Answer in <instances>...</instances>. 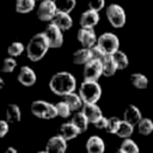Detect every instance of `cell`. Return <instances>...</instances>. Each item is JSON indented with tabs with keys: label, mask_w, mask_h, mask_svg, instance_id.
I'll return each instance as SVG.
<instances>
[{
	"label": "cell",
	"mask_w": 153,
	"mask_h": 153,
	"mask_svg": "<svg viewBox=\"0 0 153 153\" xmlns=\"http://www.w3.org/2000/svg\"><path fill=\"white\" fill-rule=\"evenodd\" d=\"M50 90L57 96H66L69 92L75 91L76 80L72 73L61 71L55 73L49 81Z\"/></svg>",
	"instance_id": "cell-1"
},
{
	"label": "cell",
	"mask_w": 153,
	"mask_h": 153,
	"mask_svg": "<svg viewBox=\"0 0 153 153\" xmlns=\"http://www.w3.org/2000/svg\"><path fill=\"white\" fill-rule=\"evenodd\" d=\"M50 48L49 41L44 32L36 33L31 37L26 45V55L32 62H37L44 57L48 49Z\"/></svg>",
	"instance_id": "cell-2"
},
{
	"label": "cell",
	"mask_w": 153,
	"mask_h": 153,
	"mask_svg": "<svg viewBox=\"0 0 153 153\" xmlns=\"http://www.w3.org/2000/svg\"><path fill=\"white\" fill-rule=\"evenodd\" d=\"M79 94L84 103H97L102 96V87L98 80H84L79 87Z\"/></svg>",
	"instance_id": "cell-3"
},
{
	"label": "cell",
	"mask_w": 153,
	"mask_h": 153,
	"mask_svg": "<svg viewBox=\"0 0 153 153\" xmlns=\"http://www.w3.org/2000/svg\"><path fill=\"white\" fill-rule=\"evenodd\" d=\"M31 112L35 117L42 118V120H53L55 118L57 115V110H56V105L50 104L45 100L38 99V100H33L31 103Z\"/></svg>",
	"instance_id": "cell-4"
},
{
	"label": "cell",
	"mask_w": 153,
	"mask_h": 153,
	"mask_svg": "<svg viewBox=\"0 0 153 153\" xmlns=\"http://www.w3.org/2000/svg\"><path fill=\"white\" fill-rule=\"evenodd\" d=\"M105 14H106L109 23L114 27L120 29V27L124 26L126 20H127V16H126V12H124L122 6H120L117 4H110L105 8Z\"/></svg>",
	"instance_id": "cell-5"
},
{
	"label": "cell",
	"mask_w": 153,
	"mask_h": 153,
	"mask_svg": "<svg viewBox=\"0 0 153 153\" xmlns=\"http://www.w3.org/2000/svg\"><path fill=\"white\" fill-rule=\"evenodd\" d=\"M97 44L106 53V54H114L120 48V41L118 37L112 32H104L102 33L98 39Z\"/></svg>",
	"instance_id": "cell-6"
},
{
	"label": "cell",
	"mask_w": 153,
	"mask_h": 153,
	"mask_svg": "<svg viewBox=\"0 0 153 153\" xmlns=\"http://www.w3.org/2000/svg\"><path fill=\"white\" fill-rule=\"evenodd\" d=\"M84 80H98L103 75V63L99 60L91 59L84 65Z\"/></svg>",
	"instance_id": "cell-7"
},
{
	"label": "cell",
	"mask_w": 153,
	"mask_h": 153,
	"mask_svg": "<svg viewBox=\"0 0 153 153\" xmlns=\"http://www.w3.org/2000/svg\"><path fill=\"white\" fill-rule=\"evenodd\" d=\"M44 33L49 41L50 48H60L63 44V33L62 30L55 25L53 22H49V24L47 25Z\"/></svg>",
	"instance_id": "cell-8"
},
{
	"label": "cell",
	"mask_w": 153,
	"mask_h": 153,
	"mask_svg": "<svg viewBox=\"0 0 153 153\" xmlns=\"http://www.w3.org/2000/svg\"><path fill=\"white\" fill-rule=\"evenodd\" d=\"M56 12H57V8L55 6L54 0L39 1L38 8H37V16H38V19H41L42 22H51Z\"/></svg>",
	"instance_id": "cell-9"
},
{
	"label": "cell",
	"mask_w": 153,
	"mask_h": 153,
	"mask_svg": "<svg viewBox=\"0 0 153 153\" xmlns=\"http://www.w3.org/2000/svg\"><path fill=\"white\" fill-rule=\"evenodd\" d=\"M76 38L80 42V44L82 47H86V48H91L92 45H94L97 43V39H98L93 27H84V26H81L78 30Z\"/></svg>",
	"instance_id": "cell-10"
},
{
	"label": "cell",
	"mask_w": 153,
	"mask_h": 153,
	"mask_svg": "<svg viewBox=\"0 0 153 153\" xmlns=\"http://www.w3.org/2000/svg\"><path fill=\"white\" fill-rule=\"evenodd\" d=\"M67 149V140L62 135H55L51 136L45 146V152L51 153H63Z\"/></svg>",
	"instance_id": "cell-11"
},
{
	"label": "cell",
	"mask_w": 153,
	"mask_h": 153,
	"mask_svg": "<svg viewBox=\"0 0 153 153\" xmlns=\"http://www.w3.org/2000/svg\"><path fill=\"white\" fill-rule=\"evenodd\" d=\"M17 79H18V81H19L23 86H26V87L32 86V85L36 82V80H37L36 73L33 72V69H31V68L27 67V66L20 67L19 73H18V75H17Z\"/></svg>",
	"instance_id": "cell-12"
},
{
	"label": "cell",
	"mask_w": 153,
	"mask_h": 153,
	"mask_svg": "<svg viewBox=\"0 0 153 153\" xmlns=\"http://www.w3.org/2000/svg\"><path fill=\"white\" fill-rule=\"evenodd\" d=\"M99 12L94 10H86L80 16V25L84 27H94L99 23Z\"/></svg>",
	"instance_id": "cell-13"
},
{
	"label": "cell",
	"mask_w": 153,
	"mask_h": 153,
	"mask_svg": "<svg viewBox=\"0 0 153 153\" xmlns=\"http://www.w3.org/2000/svg\"><path fill=\"white\" fill-rule=\"evenodd\" d=\"M51 22L55 25H57L62 31L69 30L73 25V19H72L71 14L68 12H62V11H57Z\"/></svg>",
	"instance_id": "cell-14"
},
{
	"label": "cell",
	"mask_w": 153,
	"mask_h": 153,
	"mask_svg": "<svg viewBox=\"0 0 153 153\" xmlns=\"http://www.w3.org/2000/svg\"><path fill=\"white\" fill-rule=\"evenodd\" d=\"M82 112L88 118L90 123H94L99 117L103 116L100 108L97 105V103H84L82 105Z\"/></svg>",
	"instance_id": "cell-15"
},
{
	"label": "cell",
	"mask_w": 153,
	"mask_h": 153,
	"mask_svg": "<svg viewBox=\"0 0 153 153\" xmlns=\"http://www.w3.org/2000/svg\"><path fill=\"white\" fill-rule=\"evenodd\" d=\"M80 129L71 121V122H67V123H62L60 126V129H59V134L62 135L67 141L69 140H73L74 137H76L79 134H80Z\"/></svg>",
	"instance_id": "cell-16"
},
{
	"label": "cell",
	"mask_w": 153,
	"mask_h": 153,
	"mask_svg": "<svg viewBox=\"0 0 153 153\" xmlns=\"http://www.w3.org/2000/svg\"><path fill=\"white\" fill-rule=\"evenodd\" d=\"M86 151L88 153H103L105 151V143L102 137L92 135L86 141Z\"/></svg>",
	"instance_id": "cell-17"
},
{
	"label": "cell",
	"mask_w": 153,
	"mask_h": 153,
	"mask_svg": "<svg viewBox=\"0 0 153 153\" xmlns=\"http://www.w3.org/2000/svg\"><path fill=\"white\" fill-rule=\"evenodd\" d=\"M141 118H142V115H141V111L139 110L137 106H135L133 104H129L126 108V110L123 112V120H126L129 123L135 126V124H137L140 122Z\"/></svg>",
	"instance_id": "cell-18"
},
{
	"label": "cell",
	"mask_w": 153,
	"mask_h": 153,
	"mask_svg": "<svg viewBox=\"0 0 153 153\" xmlns=\"http://www.w3.org/2000/svg\"><path fill=\"white\" fill-rule=\"evenodd\" d=\"M102 63H103V75L104 76H112L118 71L117 63H116L112 54H108L104 57V60L102 61Z\"/></svg>",
	"instance_id": "cell-19"
},
{
	"label": "cell",
	"mask_w": 153,
	"mask_h": 153,
	"mask_svg": "<svg viewBox=\"0 0 153 153\" xmlns=\"http://www.w3.org/2000/svg\"><path fill=\"white\" fill-rule=\"evenodd\" d=\"M65 97V100L67 102V104L71 106L72 111H78L79 109H82V105H84V100L81 98V96L78 93H75L74 91L73 92H69L67 93Z\"/></svg>",
	"instance_id": "cell-20"
},
{
	"label": "cell",
	"mask_w": 153,
	"mask_h": 153,
	"mask_svg": "<svg viewBox=\"0 0 153 153\" xmlns=\"http://www.w3.org/2000/svg\"><path fill=\"white\" fill-rule=\"evenodd\" d=\"M91 60V50L90 48L82 47L73 53V62L75 65H85Z\"/></svg>",
	"instance_id": "cell-21"
},
{
	"label": "cell",
	"mask_w": 153,
	"mask_h": 153,
	"mask_svg": "<svg viewBox=\"0 0 153 153\" xmlns=\"http://www.w3.org/2000/svg\"><path fill=\"white\" fill-rule=\"evenodd\" d=\"M22 118V111L17 104H8L6 109V120L10 123H17Z\"/></svg>",
	"instance_id": "cell-22"
},
{
	"label": "cell",
	"mask_w": 153,
	"mask_h": 153,
	"mask_svg": "<svg viewBox=\"0 0 153 153\" xmlns=\"http://www.w3.org/2000/svg\"><path fill=\"white\" fill-rule=\"evenodd\" d=\"M130 82L131 85L137 90H145L148 86V79L142 73H133L130 75Z\"/></svg>",
	"instance_id": "cell-23"
},
{
	"label": "cell",
	"mask_w": 153,
	"mask_h": 153,
	"mask_svg": "<svg viewBox=\"0 0 153 153\" xmlns=\"http://www.w3.org/2000/svg\"><path fill=\"white\" fill-rule=\"evenodd\" d=\"M79 129H80V131L82 133V131H86L87 130V127H88V123H90V121H88V118L86 117V115L82 112V110L81 111H78V112H75L74 115H73V117H72V120H71Z\"/></svg>",
	"instance_id": "cell-24"
},
{
	"label": "cell",
	"mask_w": 153,
	"mask_h": 153,
	"mask_svg": "<svg viewBox=\"0 0 153 153\" xmlns=\"http://www.w3.org/2000/svg\"><path fill=\"white\" fill-rule=\"evenodd\" d=\"M134 131V124L129 123L128 121L126 120H121V123L118 126V129L116 131V135L118 137H122V139H127V137H130L131 134Z\"/></svg>",
	"instance_id": "cell-25"
},
{
	"label": "cell",
	"mask_w": 153,
	"mask_h": 153,
	"mask_svg": "<svg viewBox=\"0 0 153 153\" xmlns=\"http://www.w3.org/2000/svg\"><path fill=\"white\" fill-rule=\"evenodd\" d=\"M139 151H140L139 146L130 137L123 139V141H122V143H121V146L118 148L120 153H139Z\"/></svg>",
	"instance_id": "cell-26"
},
{
	"label": "cell",
	"mask_w": 153,
	"mask_h": 153,
	"mask_svg": "<svg viewBox=\"0 0 153 153\" xmlns=\"http://www.w3.org/2000/svg\"><path fill=\"white\" fill-rule=\"evenodd\" d=\"M137 131L143 136H148L153 131V121L148 117H142L137 123Z\"/></svg>",
	"instance_id": "cell-27"
},
{
	"label": "cell",
	"mask_w": 153,
	"mask_h": 153,
	"mask_svg": "<svg viewBox=\"0 0 153 153\" xmlns=\"http://www.w3.org/2000/svg\"><path fill=\"white\" fill-rule=\"evenodd\" d=\"M36 6V0H17L16 11L18 13H29Z\"/></svg>",
	"instance_id": "cell-28"
},
{
	"label": "cell",
	"mask_w": 153,
	"mask_h": 153,
	"mask_svg": "<svg viewBox=\"0 0 153 153\" xmlns=\"http://www.w3.org/2000/svg\"><path fill=\"white\" fill-rule=\"evenodd\" d=\"M112 56H114V59H115V61H116V63H117L118 69H126V68L128 67V65H129V59H128V56H127L126 53H123V51H121V50L118 49V50H116V51L112 54Z\"/></svg>",
	"instance_id": "cell-29"
},
{
	"label": "cell",
	"mask_w": 153,
	"mask_h": 153,
	"mask_svg": "<svg viewBox=\"0 0 153 153\" xmlns=\"http://www.w3.org/2000/svg\"><path fill=\"white\" fill-rule=\"evenodd\" d=\"M57 11L71 13L76 5V0H54Z\"/></svg>",
	"instance_id": "cell-30"
},
{
	"label": "cell",
	"mask_w": 153,
	"mask_h": 153,
	"mask_svg": "<svg viewBox=\"0 0 153 153\" xmlns=\"http://www.w3.org/2000/svg\"><path fill=\"white\" fill-rule=\"evenodd\" d=\"M24 50H26V48H25V47L23 45V43H20V42H12V43L8 45V48H7L8 55H10V56H13V57L22 55Z\"/></svg>",
	"instance_id": "cell-31"
},
{
	"label": "cell",
	"mask_w": 153,
	"mask_h": 153,
	"mask_svg": "<svg viewBox=\"0 0 153 153\" xmlns=\"http://www.w3.org/2000/svg\"><path fill=\"white\" fill-rule=\"evenodd\" d=\"M55 105H56L57 115H59L60 117H62V118H67V117L71 115L72 109H71V106L67 104V102H66L65 99L61 100V102H59V103H56Z\"/></svg>",
	"instance_id": "cell-32"
},
{
	"label": "cell",
	"mask_w": 153,
	"mask_h": 153,
	"mask_svg": "<svg viewBox=\"0 0 153 153\" xmlns=\"http://www.w3.org/2000/svg\"><path fill=\"white\" fill-rule=\"evenodd\" d=\"M90 50H91V59H94V60H99V61H103L104 60V57L108 55L97 43L94 44V45H92L91 48H90Z\"/></svg>",
	"instance_id": "cell-33"
},
{
	"label": "cell",
	"mask_w": 153,
	"mask_h": 153,
	"mask_svg": "<svg viewBox=\"0 0 153 153\" xmlns=\"http://www.w3.org/2000/svg\"><path fill=\"white\" fill-rule=\"evenodd\" d=\"M17 67V61L13 59V56L11 57H6L4 60L2 67H1V72L4 73H12Z\"/></svg>",
	"instance_id": "cell-34"
},
{
	"label": "cell",
	"mask_w": 153,
	"mask_h": 153,
	"mask_svg": "<svg viewBox=\"0 0 153 153\" xmlns=\"http://www.w3.org/2000/svg\"><path fill=\"white\" fill-rule=\"evenodd\" d=\"M120 123H121V120L118 117H115V116L109 117L108 118V126H106V129L105 130L108 133H110V134H116Z\"/></svg>",
	"instance_id": "cell-35"
},
{
	"label": "cell",
	"mask_w": 153,
	"mask_h": 153,
	"mask_svg": "<svg viewBox=\"0 0 153 153\" xmlns=\"http://www.w3.org/2000/svg\"><path fill=\"white\" fill-rule=\"evenodd\" d=\"M105 6V0H88V8L94 11H102Z\"/></svg>",
	"instance_id": "cell-36"
},
{
	"label": "cell",
	"mask_w": 153,
	"mask_h": 153,
	"mask_svg": "<svg viewBox=\"0 0 153 153\" xmlns=\"http://www.w3.org/2000/svg\"><path fill=\"white\" fill-rule=\"evenodd\" d=\"M8 124H10V122L7 120H1L0 121V137H4L8 133V130H10Z\"/></svg>",
	"instance_id": "cell-37"
},
{
	"label": "cell",
	"mask_w": 153,
	"mask_h": 153,
	"mask_svg": "<svg viewBox=\"0 0 153 153\" xmlns=\"http://www.w3.org/2000/svg\"><path fill=\"white\" fill-rule=\"evenodd\" d=\"M93 124H94V127H96L97 129H106V126H108V118L104 117V116H102V117H99Z\"/></svg>",
	"instance_id": "cell-38"
},
{
	"label": "cell",
	"mask_w": 153,
	"mask_h": 153,
	"mask_svg": "<svg viewBox=\"0 0 153 153\" xmlns=\"http://www.w3.org/2000/svg\"><path fill=\"white\" fill-rule=\"evenodd\" d=\"M6 153H17V149L13 148V147H8V148L6 149Z\"/></svg>",
	"instance_id": "cell-39"
},
{
	"label": "cell",
	"mask_w": 153,
	"mask_h": 153,
	"mask_svg": "<svg viewBox=\"0 0 153 153\" xmlns=\"http://www.w3.org/2000/svg\"><path fill=\"white\" fill-rule=\"evenodd\" d=\"M4 84H5L4 79H2V78H0V87H4Z\"/></svg>",
	"instance_id": "cell-40"
},
{
	"label": "cell",
	"mask_w": 153,
	"mask_h": 153,
	"mask_svg": "<svg viewBox=\"0 0 153 153\" xmlns=\"http://www.w3.org/2000/svg\"><path fill=\"white\" fill-rule=\"evenodd\" d=\"M36 1H43V0H36Z\"/></svg>",
	"instance_id": "cell-41"
}]
</instances>
